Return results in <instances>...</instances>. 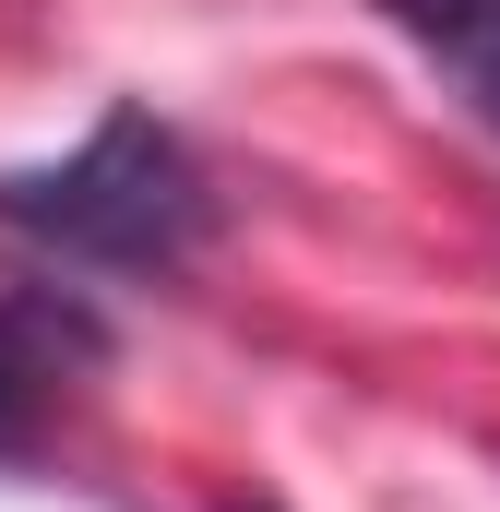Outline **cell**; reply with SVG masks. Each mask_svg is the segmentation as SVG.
<instances>
[{
  "label": "cell",
  "instance_id": "6da1fadb",
  "mask_svg": "<svg viewBox=\"0 0 500 512\" xmlns=\"http://www.w3.org/2000/svg\"><path fill=\"white\" fill-rule=\"evenodd\" d=\"M0 239L48 251L60 274H191L215 239V167L191 155V131L155 120L143 96H120L48 167H0Z\"/></svg>",
  "mask_w": 500,
  "mask_h": 512
},
{
  "label": "cell",
  "instance_id": "7a4b0ae2",
  "mask_svg": "<svg viewBox=\"0 0 500 512\" xmlns=\"http://www.w3.org/2000/svg\"><path fill=\"white\" fill-rule=\"evenodd\" d=\"M120 322L60 274H0V465H36L60 417L108 382Z\"/></svg>",
  "mask_w": 500,
  "mask_h": 512
},
{
  "label": "cell",
  "instance_id": "3957f363",
  "mask_svg": "<svg viewBox=\"0 0 500 512\" xmlns=\"http://www.w3.org/2000/svg\"><path fill=\"white\" fill-rule=\"evenodd\" d=\"M370 12L429 60V84L500 143V0H370Z\"/></svg>",
  "mask_w": 500,
  "mask_h": 512
}]
</instances>
